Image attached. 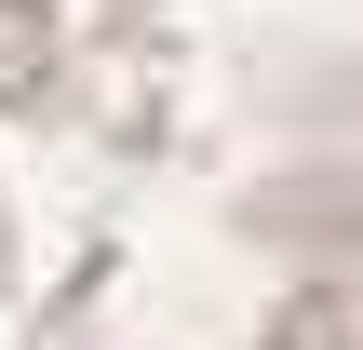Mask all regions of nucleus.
Here are the masks:
<instances>
[{
  "label": "nucleus",
  "instance_id": "f257e3e1",
  "mask_svg": "<svg viewBox=\"0 0 363 350\" xmlns=\"http://www.w3.org/2000/svg\"><path fill=\"white\" fill-rule=\"evenodd\" d=\"M0 350H363V0H0Z\"/></svg>",
  "mask_w": 363,
  "mask_h": 350
}]
</instances>
